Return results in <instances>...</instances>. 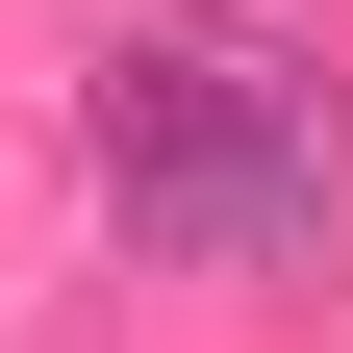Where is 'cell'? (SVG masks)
Listing matches in <instances>:
<instances>
[{"mask_svg": "<svg viewBox=\"0 0 353 353\" xmlns=\"http://www.w3.org/2000/svg\"><path fill=\"white\" fill-rule=\"evenodd\" d=\"M76 176H101V228L152 252V278H278V252L353 228V101L252 0H152V26H101Z\"/></svg>", "mask_w": 353, "mask_h": 353, "instance_id": "obj_1", "label": "cell"}]
</instances>
